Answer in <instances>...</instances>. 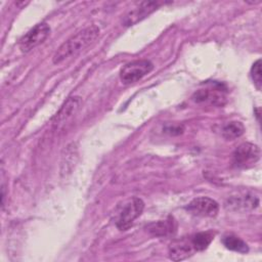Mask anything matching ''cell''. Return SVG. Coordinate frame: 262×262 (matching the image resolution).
Returning a JSON list of instances; mask_svg holds the SVG:
<instances>
[{
	"label": "cell",
	"mask_w": 262,
	"mask_h": 262,
	"mask_svg": "<svg viewBox=\"0 0 262 262\" xmlns=\"http://www.w3.org/2000/svg\"><path fill=\"white\" fill-rule=\"evenodd\" d=\"M154 64L148 59H138L126 63L120 71V80L123 84L128 85L137 82L145 75L150 73Z\"/></svg>",
	"instance_id": "obj_2"
},
{
	"label": "cell",
	"mask_w": 262,
	"mask_h": 262,
	"mask_svg": "<svg viewBox=\"0 0 262 262\" xmlns=\"http://www.w3.org/2000/svg\"><path fill=\"white\" fill-rule=\"evenodd\" d=\"M160 4L161 3L158 1H143L139 3L137 6L126 13L123 18V25L125 27H130L139 23L147 15L152 13L160 6Z\"/></svg>",
	"instance_id": "obj_7"
},
{
	"label": "cell",
	"mask_w": 262,
	"mask_h": 262,
	"mask_svg": "<svg viewBox=\"0 0 262 262\" xmlns=\"http://www.w3.org/2000/svg\"><path fill=\"white\" fill-rule=\"evenodd\" d=\"M81 104H82L81 97L79 96L70 97L53 118V125L55 127H59L60 125H63L73 116H75V114L79 111Z\"/></svg>",
	"instance_id": "obj_8"
},
{
	"label": "cell",
	"mask_w": 262,
	"mask_h": 262,
	"mask_svg": "<svg viewBox=\"0 0 262 262\" xmlns=\"http://www.w3.org/2000/svg\"><path fill=\"white\" fill-rule=\"evenodd\" d=\"M189 238L193 249L195 250V252H198V251H204L205 249L208 248V246L211 244V242L214 238V234L211 231H202L193 234Z\"/></svg>",
	"instance_id": "obj_13"
},
{
	"label": "cell",
	"mask_w": 262,
	"mask_h": 262,
	"mask_svg": "<svg viewBox=\"0 0 262 262\" xmlns=\"http://www.w3.org/2000/svg\"><path fill=\"white\" fill-rule=\"evenodd\" d=\"M259 201L253 195H243L241 198H232L228 201L227 207L233 210H251L258 206Z\"/></svg>",
	"instance_id": "obj_10"
},
{
	"label": "cell",
	"mask_w": 262,
	"mask_h": 262,
	"mask_svg": "<svg viewBox=\"0 0 262 262\" xmlns=\"http://www.w3.org/2000/svg\"><path fill=\"white\" fill-rule=\"evenodd\" d=\"M261 59H257L251 69V77L252 80L256 86V88L258 90L261 89V85H262V74H261Z\"/></svg>",
	"instance_id": "obj_15"
},
{
	"label": "cell",
	"mask_w": 262,
	"mask_h": 262,
	"mask_svg": "<svg viewBox=\"0 0 262 262\" xmlns=\"http://www.w3.org/2000/svg\"><path fill=\"white\" fill-rule=\"evenodd\" d=\"M260 159V148L253 143L245 142L237 146L232 155V163L238 168H247Z\"/></svg>",
	"instance_id": "obj_5"
},
{
	"label": "cell",
	"mask_w": 262,
	"mask_h": 262,
	"mask_svg": "<svg viewBox=\"0 0 262 262\" xmlns=\"http://www.w3.org/2000/svg\"><path fill=\"white\" fill-rule=\"evenodd\" d=\"M49 35L50 27L46 23H40L20 38L18 47L23 52H29L43 43L49 37Z\"/></svg>",
	"instance_id": "obj_3"
},
{
	"label": "cell",
	"mask_w": 262,
	"mask_h": 262,
	"mask_svg": "<svg viewBox=\"0 0 262 262\" xmlns=\"http://www.w3.org/2000/svg\"><path fill=\"white\" fill-rule=\"evenodd\" d=\"M99 33V28L94 25L79 31L57 48L53 54L52 62L54 64H60L73 57H76L98 38Z\"/></svg>",
	"instance_id": "obj_1"
},
{
	"label": "cell",
	"mask_w": 262,
	"mask_h": 262,
	"mask_svg": "<svg viewBox=\"0 0 262 262\" xmlns=\"http://www.w3.org/2000/svg\"><path fill=\"white\" fill-rule=\"evenodd\" d=\"M195 250L192 247L190 238H181L172 243L169 247V257L173 261L184 260L191 255Z\"/></svg>",
	"instance_id": "obj_9"
},
{
	"label": "cell",
	"mask_w": 262,
	"mask_h": 262,
	"mask_svg": "<svg viewBox=\"0 0 262 262\" xmlns=\"http://www.w3.org/2000/svg\"><path fill=\"white\" fill-rule=\"evenodd\" d=\"M173 220H165V221H159L157 223H152L151 225L148 226V230L150 233L154 235L158 236H163L167 235L169 233H172L174 230V225H173Z\"/></svg>",
	"instance_id": "obj_14"
},
{
	"label": "cell",
	"mask_w": 262,
	"mask_h": 262,
	"mask_svg": "<svg viewBox=\"0 0 262 262\" xmlns=\"http://www.w3.org/2000/svg\"><path fill=\"white\" fill-rule=\"evenodd\" d=\"M186 210L196 216L215 217L219 211V205L211 198L199 196L186 206Z\"/></svg>",
	"instance_id": "obj_6"
},
{
	"label": "cell",
	"mask_w": 262,
	"mask_h": 262,
	"mask_svg": "<svg viewBox=\"0 0 262 262\" xmlns=\"http://www.w3.org/2000/svg\"><path fill=\"white\" fill-rule=\"evenodd\" d=\"M245 133V126L238 121H231L223 125L221 135L227 140H233Z\"/></svg>",
	"instance_id": "obj_11"
},
{
	"label": "cell",
	"mask_w": 262,
	"mask_h": 262,
	"mask_svg": "<svg viewBox=\"0 0 262 262\" xmlns=\"http://www.w3.org/2000/svg\"><path fill=\"white\" fill-rule=\"evenodd\" d=\"M222 244L225 246L226 249L230 251H234L237 253L245 254L249 251L248 245L238 236L234 234H226L222 237Z\"/></svg>",
	"instance_id": "obj_12"
},
{
	"label": "cell",
	"mask_w": 262,
	"mask_h": 262,
	"mask_svg": "<svg viewBox=\"0 0 262 262\" xmlns=\"http://www.w3.org/2000/svg\"><path fill=\"white\" fill-rule=\"evenodd\" d=\"M144 209V203L139 198H132L121 210L116 225L120 230H127Z\"/></svg>",
	"instance_id": "obj_4"
}]
</instances>
